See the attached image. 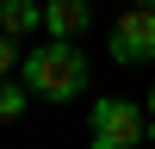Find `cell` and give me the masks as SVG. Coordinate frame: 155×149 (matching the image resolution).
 Segmentation results:
<instances>
[{"label":"cell","mask_w":155,"mask_h":149,"mask_svg":"<svg viewBox=\"0 0 155 149\" xmlns=\"http://www.w3.org/2000/svg\"><path fill=\"white\" fill-rule=\"evenodd\" d=\"M137 149H143V143H137Z\"/></svg>","instance_id":"cell-10"},{"label":"cell","mask_w":155,"mask_h":149,"mask_svg":"<svg viewBox=\"0 0 155 149\" xmlns=\"http://www.w3.org/2000/svg\"><path fill=\"white\" fill-rule=\"evenodd\" d=\"M25 93L31 99H50V106H68V99H81L87 93V81H93V68H87V56L74 44H37V50H25Z\"/></svg>","instance_id":"cell-1"},{"label":"cell","mask_w":155,"mask_h":149,"mask_svg":"<svg viewBox=\"0 0 155 149\" xmlns=\"http://www.w3.org/2000/svg\"><path fill=\"white\" fill-rule=\"evenodd\" d=\"M25 118V81H12V74H0V131L6 124Z\"/></svg>","instance_id":"cell-6"},{"label":"cell","mask_w":155,"mask_h":149,"mask_svg":"<svg viewBox=\"0 0 155 149\" xmlns=\"http://www.w3.org/2000/svg\"><path fill=\"white\" fill-rule=\"evenodd\" d=\"M19 62H25V50H19V37H6V31H0V74H12Z\"/></svg>","instance_id":"cell-7"},{"label":"cell","mask_w":155,"mask_h":149,"mask_svg":"<svg viewBox=\"0 0 155 149\" xmlns=\"http://www.w3.org/2000/svg\"><path fill=\"white\" fill-rule=\"evenodd\" d=\"M143 137H149V112L143 106H130L118 93L93 99V137H87V149H137Z\"/></svg>","instance_id":"cell-2"},{"label":"cell","mask_w":155,"mask_h":149,"mask_svg":"<svg viewBox=\"0 0 155 149\" xmlns=\"http://www.w3.org/2000/svg\"><path fill=\"white\" fill-rule=\"evenodd\" d=\"M0 31H6V37L44 31V6H37V0H0Z\"/></svg>","instance_id":"cell-5"},{"label":"cell","mask_w":155,"mask_h":149,"mask_svg":"<svg viewBox=\"0 0 155 149\" xmlns=\"http://www.w3.org/2000/svg\"><path fill=\"white\" fill-rule=\"evenodd\" d=\"M93 25V12H87V0H44V31L56 37V44H74V37Z\"/></svg>","instance_id":"cell-4"},{"label":"cell","mask_w":155,"mask_h":149,"mask_svg":"<svg viewBox=\"0 0 155 149\" xmlns=\"http://www.w3.org/2000/svg\"><path fill=\"white\" fill-rule=\"evenodd\" d=\"M137 6H149V12H155V0H137Z\"/></svg>","instance_id":"cell-9"},{"label":"cell","mask_w":155,"mask_h":149,"mask_svg":"<svg viewBox=\"0 0 155 149\" xmlns=\"http://www.w3.org/2000/svg\"><path fill=\"white\" fill-rule=\"evenodd\" d=\"M106 50H112V62H130V68H155V12H149V6L118 12V25H112Z\"/></svg>","instance_id":"cell-3"},{"label":"cell","mask_w":155,"mask_h":149,"mask_svg":"<svg viewBox=\"0 0 155 149\" xmlns=\"http://www.w3.org/2000/svg\"><path fill=\"white\" fill-rule=\"evenodd\" d=\"M143 112H149V137H155V87H149V106H143Z\"/></svg>","instance_id":"cell-8"}]
</instances>
